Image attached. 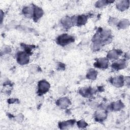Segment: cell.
Masks as SVG:
<instances>
[{
    "label": "cell",
    "mask_w": 130,
    "mask_h": 130,
    "mask_svg": "<svg viewBox=\"0 0 130 130\" xmlns=\"http://www.w3.org/2000/svg\"><path fill=\"white\" fill-rule=\"evenodd\" d=\"M17 59L19 64L24 65L28 63L29 61V57L28 55L25 52H21L18 55Z\"/></svg>",
    "instance_id": "3957f363"
},
{
    "label": "cell",
    "mask_w": 130,
    "mask_h": 130,
    "mask_svg": "<svg viewBox=\"0 0 130 130\" xmlns=\"http://www.w3.org/2000/svg\"><path fill=\"white\" fill-rule=\"evenodd\" d=\"M74 40L72 37L68 35H63L58 38V43L62 45H67Z\"/></svg>",
    "instance_id": "6da1fadb"
},
{
    "label": "cell",
    "mask_w": 130,
    "mask_h": 130,
    "mask_svg": "<svg viewBox=\"0 0 130 130\" xmlns=\"http://www.w3.org/2000/svg\"><path fill=\"white\" fill-rule=\"evenodd\" d=\"M70 101L67 98H62L58 101V105L62 108H66L69 105Z\"/></svg>",
    "instance_id": "5b68a950"
},
{
    "label": "cell",
    "mask_w": 130,
    "mask_h": 130,
    "mask_svg": "<svg viewBox=\"0 0 130 130\" xmlns=\"http://www.w3.org/2000/svg\"><path fill=\"white\" fill-rule=\"evenodd\" d=\"M119 25L121 26V27H127V26L128 24H127V22L125 20V21H122L121 23H120Z\"/></svg>",
    "instance_id": "9a60e30c"
},
{
    "label": "cell",
    "mask_w": 130,
    "mask_h": 130,
    "mask_svg": "<svg viewBox=\"0 0 130 130\" xmlns=\"http://www.w3.org/2000/svg\"><path fill=\"white\" fill-rule=\"evenodd\" d=\"M42 14H43V11L41 9H40L39 8H35L34 10V15L36 18H40V17H41Z\"/></svg>",
    "instance_id": "8fae6325"
},
{
    "label": "cell",
    "mask_w": 130,
    "mask_h": 130,
    "mask_svg": "<svg viewBox=\"0 0 130 130\" xmlns=\"http://www.w3.org/2000/svg\"><path fill=\"white\" fill-rule=\"evenodd\" d=\"M74 124L73 121H70L68 122H63L61 124V127H65L64 129H66L67 127H71Z\"/></svg>",
    "instance_id": "4fadbf2b"
},
{
    "label": "cell",
    "mask_w": 130,
    "mask_h": 130,
    "mask_svg": "<svg viewBox=\"0 0 130 130\" xmlns=\"http://www.w3.org/2000/svg\"><path fill=\"white\" fill-rule=\"evenodd\" d=\"M97 76V72L94 70H91L89 71V72L87 74V77L89 79H94Z\"/></svg>",
    "instance_id": "7c38bea8"
},
{
    "label": "cell",
    "mask_w": 130,
    "mask_h": 130,
    "mask_svg": "<svg viewBox=\"0 0 130 130\" xmlns=\"http://www.w3.org/2000/svg\"><path fill=\"white\" fill-rule=\"evenodd\" d=\"M122 108V103L120 102H116L114 103L113 105V108L116 110H118Z\"/></svg>",
    "instance_id": "5bb4252c"
},
{
    "label": "cell",
    "mask_w": 130,
    "mask_h": 130,
    "mask_svg": "<svg viewBox=\"0 0 130 130\" xmlns=\"http://www.w3.org/2000/svg\"><path fill=\"white\" fill-rule=\"evenodd\" d=\"M86 19V17L85 16H79L77 19V24L79 25H82L85 23Z\"/></svg>",
    "instance_id": "9c48e42d"
},
{
    "label": "cell",
    "mask_w": 130,
    "mask_h": 130,
    "mask_svg": "<svg viewBox=\"0 0 130 130\" xmlns=\"http://www.w3.org/2000/svg\"><path fill=\"white\" fill-rule=\"evenodd\" d=\"M129 6V1H121L117 4V7L121 10H124Z\"/></svg>",
    "instance_id": "52a82bcc"
},
{
    "label": "cell",
    "mask_w": 130,
    "mask_h": 130,
    "mask_svg": "<svg viewBox=\"0 0 130 130\" xmlns=\"http://www.w3.org/2000/svg\"><path fill=\"white\" fill-rule=\"evenodd\" d=\"M112 82H113V84L117 87L121 86L123 84V79H122L121 77H115L113 79Z\"/></svg>",
    "instance_id": "8992f818"
},
{
    "label": "cell",
    "mask_w": 130,
    "mask_h": 130,
    "mask_svg": "<svg viewBox=\"0 0 130 130\" xmlns=\"http://www.w3.org/2000/svg\"><path fill=\"white\" fill-rule=\"evenodd\" d=\"M86 124L84 122H83V121H81V122H80L79 123V124H78L79 126L81 127H84V126H86Z\"/></svg>",
    "instance_id": "2e32d148"
},
{
    "label": "cell",
    "mask_w": 130,
    "mask_h": 130,
    "mask_svg": "<svg viewBox=\"0 0 130 130\" xmlns=\"http://www.w3.org/2000/svg\"><path fill=\"white\" fill-rule=\"evenodd\" d=\"M49 88V84L46 81H41L39 84V92L42 94L46 93Z\"/></svg>",
    "instance_id": "7a4b0ae2"
},
{
    "label": "cell",
    "mask_w": 130,
    "mask_h": 130,
    "mask_svg": "<svg viewBox=\"0 0 130 130\" xmlns=\"http://www.w3.org/2000/svg\"><path fill=\"white\" fill-rule=\"evenodd\" d=\"M62 23L65 27H69L71 26V25L72 24V21L70 18L66 17V18H64L62 20Z\"/></svg>",
    "instance_id": "ba28073f"
},
{
    "label": "cell",
    "mask_w": 130,
    "mask_h": 130,
    "mask_svg": "<svg viewBox=\"0 0 130 130\" xmlns=\"http://www.w3.org/2000/svg\"><path fill=\"white\" fill-rule=\"evenodd\" d=\"M108 61L106 58H102L98 60L97 63V67L101 68H106L108 66Z\"/></svg>",
    "instance_id": "277c9868"
},
{
    "label": "cell",
    "mask_w": 130,
    "mask_h": 130,
    "mask_svg": "<svg viewBox=\"0 0 130 130\" xmlns=\"http://www.w3.org/2000/svg\"><path fill=\"white\" fill-rule=\"evenodd\" d=\"M108 56L109 58L111 59H116L118 56V53L115 51H112L110 52H109V53L108 54Z\"/></svg>",
    "instance_id": "30bf717a"
}]
</instances>
